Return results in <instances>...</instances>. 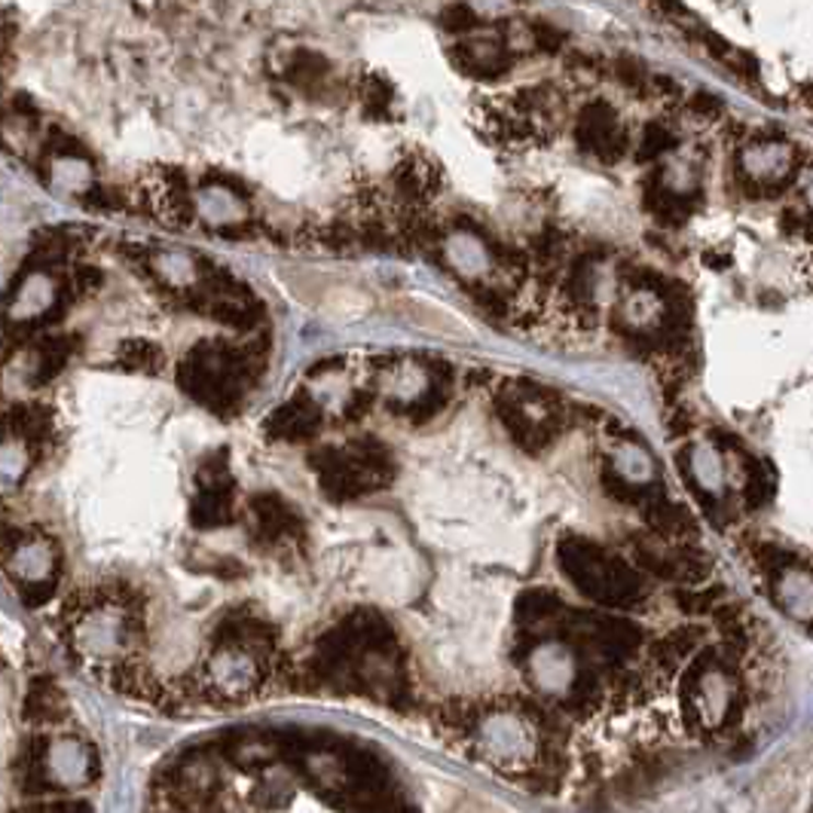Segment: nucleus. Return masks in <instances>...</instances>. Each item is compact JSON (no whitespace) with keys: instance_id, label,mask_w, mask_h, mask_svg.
<instances>
[{"instance_id":"obj_1","label":"nucleus","mask_w":813,"mask_h":813,"mask_svg":"<svg viewBox=\"0 0 813 813\" xmlns=\"http://www.w3.org/2000/svg\"><path fill=\"white\" fill-rule=\"evenodd\" d=\"M61 618L68 646L83 664L102 670L117 688H138L144 618L135 593L126 588L77 593L65 606Z\"/></svg>"},{"instance_id":"obj_2","label":"nucleus","mask_w":813,"mask_h":813,"mask_svg":"<svg viewBox=\"0 0 813 813\" xmlns=\"http://www.w3.org/2000/svg\"><path fill=\"white\" fill-rule=\"evenodd\" d=\"M260 630L264 627L254 618H223L199 670V692L208 700L242 704L264 688L269 642H264Z\"/></svg>"},{"instance_id":"obj_3","label":"nucleus","mask_w":813,"mask_h":813,"mask_svg":"<svg viewBox=\"0 0 813 813\" xmlns=\"http://www.w3.org/2000/svg\"><path fill=\"white\" fill-rule=\"evenodd\" d=\"M15 780L31 799L44 795H74L98 780V753L90 740L74 734L49 737L37 731L22 746L15 762Z\"/></svg>"},{"instance_id":"obj_4","label":"nucleus","mask_w":813,"mask_h":813,"mask_svg":"<svg viewBox=\"0 0 813 813\" xmlns=\"http://www.w3.org/2000/svg\"><path fill=\"white\" fill-rule=\"evenodd\" d=\"M468 743L472 753L502 774H526L542 758V724L533 712L511 700L489 704L468 719Z\"/></svg>"},{"instance_id":"obj_5","label":"nucleus","mask_w":813,"mask_h":813,"mask_svg":"<svg viewBox=\"0 0 813 813\" xmlns=\"http://www.w3.org/2000/svg\"><path fill=\"white\" fill-rule=\"evenodd\" d=\"M254 380V352L230 342H199L181 361V388L214 414H233Z\"/></svg>"},{"instance_id":"obj_6","label":"nucleus","mask_w":813,"mask_h":813,"mask_svg":"<svg viewBox=\"0 0 813 813\" xmlns=\"http://www.w3.org/2000/svg\"><path fill=\"white\" fill-rule=\"evenodd\" d=\"M0 566L25 606H44L59 591L61 547L37 526L0 520Z\"/></svg>"},{"instance_id":"obj_7","label":"nucleus","mask_w":813,"mask_h":813,"mask_svg":"<svg viewBox=\"0 0 813 813\" xmlns=\"http://www.w3.org/2000/svg\"><path fill=\"white\" fill-rule=\"evenodd\" d=\"M322 487L337 499H356L383 487L392 477V458L380 444H352L346 450H325L315 456Z\"/></svg>"},{"instance_id":"obj_8","label":"nucleus","mask_w":813,"mask_h":813,"mask_svg":"<svg viewBox=\"0 0 813 813\" xmlns=\"http://www.w3.org/2000/svg\"><path fill=\"white\" fill-rule=\"evenodd\" d=\"M562 562H566L569 578L593 600H600V603L636 600V591H639L636 576L622 560L606 554L603 547L588 545V542L566 545L562 547Z\"/></svg>"},{"instance_id":"obj_9","label":"nucleus","mask_w":813,"mask_h":813,"mask_svg":"<svg viewBox=\"0 0 813 813\" xmlns=\"http://www.w3.org/2000/svg\"><path fill=\"white\" fill-rule=\"evenodd\" d=\"M685 710L704 731H719L734 722L740 707V685L734 673L719 661L697 664L685 680Z\"/></svg>"},{"instance_id":"obj_10","label":"nucleus","mask_w":813,"mask_h":813,"mask_svg":"<svg viewBox=\"0 0 813 813\" xmlns=\"http://www.w3.org/2000/svg\"><path fill=\"white\" fill-rule=\"evenodd\" d=\"M499 414H502L508 431L523 446H545L560 426L557 400L550 398L545 388L530 383H518L514 388H508L499 398Z\"/></svg>"},{"instance_id":"obj_11","label":"nucleus","mask_w":813,"mask_h":813,"mask_svg":"<svg viewBox=\"0 0 813 813\" xmlns=\"http://www.w3.org/2000/svg\"><path fill=\"white\" fill-rule=\"evenodd\" d=\"M199 492L193 499V523L202 530L223 526L233 518V477L223 465V456L208 458L196 474Z\"/></svg>"},{"instance_id":"obj_12","label":"nucleus","mask_w":813,"mask_h":813,"mask_svg":"<svg viewBox=\"0 0 813 813\" xmlns=\"http://www.w3.org/2000/svg\"><path fill=\"white\" fill-rule=\"evenodd\" d=\"M526 680L535 692H542L547 697H560L572 688L576 682V658L572 651L566 649L562 642H545V646H535L526 654Z\"/></svg>"},{"instance_id":"obj_13","label":"nucleus","mask_w":813,"mask_h":813,"mask_svg":"<svg viewBox=\"0 0 813 813\" xmlns=\"http://www.w3.org/2000/svg\"><path fill=\"white\" fill-rule=\"evenodd\" d=\"M578 144L596 153V156H603V160H618L622 156L624 132L608 104H591L578 117Z\"/></svg>"},{"instance_id":"obj_14","label":"nucleus","mask_w":813,"mask_h":813,"mask_svg":"<svg viewBox=\"0 0 813 813\" xmlns=\"http://www.w3.org/2000/svg\"><path fill=\"white\" fill-rule=\"evenodd\" d=\"M71 707H68V697L59 685L46 676H37L31 682L25 700H22V719L37 728V731H49V728H59L68 722Z\"/></svg>"},{"instance_id":"obj_15","label":"nucleus","mask_w":813,"mask_h":813,"mask_svg":"<svg viewBox=\"0 0 813 813\" xmlns=\"http://www.w3.org/2000/svg\"><path fill=\"white\" fill-rule=\"evenodd\" d=\"M322 429V414L310 398L288 400L281 410L269 416V431L281 441H306Z\"/></svg>"},{"instance_id":"obj_16","label":"nucleus","mask_w":813,"mask_h":813,"mask_svg":"<svg viewBox=\"0 0 813 813\" xmlns=\"http://www.w3.org/2000/svg\"><path fill=\"white\" fill-rule=\"evenodd\" d=\"M774 600L799 622L811 618V572L808 566H792L786 562L774 578Z\"/></svg>"},{"instance_id":"obj_17","label":"nucleus","mask_w":813,"mask_h":813,"mask_svg":"<svg viewBox=\"0 0 813 813\" xmlns=\"http://www.w3.org/2000/svg\"><path fill=\"white\" fill-rule=\"evenodd\" d=\"M34 465H37V456L25 441H19L13 434H0V499L15 496L25 487Z\"/></svg>"},{"instance_id":"obj_18","label":"nucleus","mask_w":813,"mask_h":813,"mask_svg":"<svg viewBox=\"0 0 813 813\" xmlns=\"http://www.w3.org/2000/svg\"><path fill=\"white\" fill-rule=\"evenodd\" d=\"M456 65L465 74L477 77H499L508 71L511 56H508V46L496 44V40H477V44H458L453 53Z\"/></svg>"},{"instance_id":"obj_19","label":"nucleus","mask_w":813,"mask_h":813,"mask_svg":"<svg viewBox=\"0 0 813 813\" xmlns=\"http://www.w3.org/2000/svg\"><path fill=\"white\" fill-rule=\"evenodd\" d=\"M254 523H257V533L264 538L279 542L284 535L297 533V518L291 514V508L276 499V496H260L252 502Z\"/></svg>"},{"instance_id":"obj_20","label":"nucleus","mask_w":813,"mask_h":813,"mask_svg":"<svg viewBox=\"0 0 813 813\" xmlns=\"http://www.w3.org/2000/svg\"><path fill=\"white\" fill-rule=\"evenodd\" d=\"M431 178H434V172L426 169L422 160L398 165V172H395V184H398L400 196H404L407 202H419V199H426L431 190Z\"/></svg>"},{"instance_id":"obj_21","label":"nucleus","mask_w":813,"mask_h":813,"mask_svg":"<svg viewBox=\"0 0 813 813\" xmlns=\"http://www.w3.org/2000/svg\"><path fill=\"white\" fill-rule=\"evenodd\" d=\"M692 472H695V484L704 492H719L722 489V462L712 456L710 450H692Z\"/></svg>"},{"instance_id":"obj_22","label":"nucleus","mask_w":813,"mask_h":813,"mask_svg":"<svg viewBox=\"0 0 813 813\" xmlns=\"http://www.w3.org/2000/svg\"><path fill=\"white\" fill-rule=\"evenodd\" d=\"M291 80H294L297 86H306L310 90L312 83L315 80H325V71H327V61L322 59V56H315V53H300L294 61H291Z\"/></svg>"},{"instance_id":"obj_23","label":"nucleus","mask_w":813,"mask_h":813,"mask_svg":"<svg viewBox=\"0 0 813 813\" xmlns=\"http://www.w3.org/2000/svg\"><path fill=\"white\" fill-rule=\"evenodd\" d=\"M13 813H92V808L80 799H61V795L46 799L44 795V799H31L25 808H19Z\"/></svg>"},{"instance_id":"obj_24","label":"nucleus","mask_w":813,"mask_h":813,"mask_svg":"<svg viewBox=\"0 0 813 813\" xmlns=\"http://www.w3.org/2000/svg\"><path fill=\"white\" fill-rule=\"evenodd\" d=\"M673 148V135L666 132L664 126H649L642 135V148H639V160H654L666 150Z\"/></svg>"},{"instance_id":"obj_25","label":"nucleus","mask_w":813,"mask_h":813,"mask_svg":"<svg viewBox=\"0 0 813 813\" xmlns=\"http://www.w3.org/2000/svg\"><path fill=\"white\" fill-rule=\"evenodd\" d=\"M477 25V13H474L472 7H465V3H453L450 10L444 13V28L450 31H472Z\"/></svg>"},{"instance_id":"obj_26","label":"nucleus","mask_w":813,"mask_h":813,"mask_svg":"<svg viewBox=\"0 0 813 813\" xmlns=\"http://www.w3.org/2000/svg\"><path fill=\"white\" fill-rule=\"evenodd\" d=\"M364 102L376 111V114H383L385 107L392 104V90L385 86L380 77H368V90H364Z\"/></svg>"},{"instance_id":"obj_27","label":"nucleus","mask_w":813,"mask_h":813,"mask_svg":"<svg viewBox=\"0 0 813 813\" xmlns=\"http://www.w3.org/2000/svg\"><path fill=\"white\" fill-rule=\"evenodd\" d=\"M0 666H3V661H0Z\"/></svg>"}]
</instances>
